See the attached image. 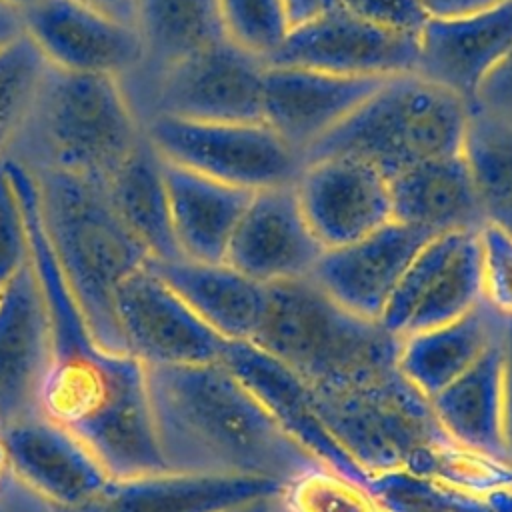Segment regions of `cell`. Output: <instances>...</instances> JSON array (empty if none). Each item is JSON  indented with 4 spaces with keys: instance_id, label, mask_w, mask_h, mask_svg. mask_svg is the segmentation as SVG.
I'll list each match as a JSON object with an SVG mask.
<instances>
[{
    "instance_id": "cell-1",
    "label": "cell",
    "mask_w": 512,
    "mask_h": 512,
    "mask_svg": "<svg viewBox=\"0 0 512 512\" xmlns=\"http://www.w3.org/2000/svg\"><path fill=\"white\" fill-rule=\"evenodd\" d=\"M6 166L22 204L30 262L50 316V360L38 412L74 434L110 478L164 472L152 428L146 366L128 352L104 348L92 336L50 250L30 172L12 158H6Z\"/></svg>"
},
{
    "instance_id": "cell-2",
    "label": "cell",
    "mask_w": 512,
    "mask_h": 512,
    "mask_svg": "<svg viewBox=\"0 0 512 512\" xmlns=\"http://www.w3.org/2000/svg\"><path fill=\"white\" fill-rule=\"evenodd\" d=\"M146 388L156 446L170 472L264 478L286 488L322 466L222 362L146 366Z\"/></svg>"
},
{
    "instance_id": "cell-3",
    "label": "cell",
    "mask_w": 512,
    "mask_h": 512,
    "mask_svg": "<svg viewBox=\"0 0 512 512\" xmlns=\"http://www.w3.org/2000/svg\"><path fill=\"white\" fill-rule=\"evenodd\" d=\"M312 394L322 420L366 476L402 470L478 494L512 488V466L454 442L396 364Z\"/></svg>"
},
{
    "instance_id": "cell-4",
    "label": "cell",
    "mask_w": 512,
    "mask_h": 512,
    "mask_svg": "<svg viewBox=\"0 0 512 512\" xmlns=\"http://www.w3.org/2000/svg\"><path fill=\"white\" fill-rule=\"evenodd\" d=\"M44 234L92 336L126 352L116 292L150 256L114 210L106 184L64 172H30Z\"/></svg>"
},
{
    "instance_id": "cell-5",
    "label": "cell",
    "mask_w": 512,
    "mask_h": 512,
    "mask_svg": "<svg viewBox=\"0 0 512 512\" xmlns=\"http://www.w3.org/2000/svg\"><path fill=\"white\" fill-rule=\"evenodd\" d=\"M144 140L120 80L44 68L6 158L106 184Z\"/></svg>"
},
{
    "instance_id": "cell-6",
    "label": "cell",
    "mask_w": 512,
    "mask_h": 512,
    "mask_svg": "<svg viewBox=\"0 0 512 512\" xmlns=\"http://www.w3.org/2000/svg\"><path fill=\"white\" fill-rule=\"evenodd\" d=\"M320 388L396 364L400 338L328 296L310 276L266 286L250 340Z\"/></svg>"
},
{
    "instance_id": "cell-7",
    "label": "cell",
    "mask_w": 512,
    "mask_h": 512,
    "mask_svg": "<svg viewBox=\"0 0 512 512\" xmlns=\"http://www.w3.org/2000/svg\"><path fill=\"white\" fill-rule=\"evenodd\" d=\"M470 106L418 74L388 78L304 154L348 156L388 180L420 162L462 154Z\"/></svg>"
},
{
    "instance_id": "cell-8",
    "label": "cell",
    "mask_w": 512,
    "mask_h": 512,
    "mask_svg": "<svg viewBox=\"0 0 512 512\" xmlns=\"http://www.w3.org/2000/svg\"><path fill=\"white\" fill-rule=\"evenodd\" d=\"M264 74L262 58L224 38L154 78L122 86L142 126L158 116L190 122H264Z\"/></svg>"
},
{
    "instance_id": "cell-9",
    "label": "cell",
    "mask_w": 512,
    "mask_h": 512,
    "mask_svg": "<svg viewBox=\"0 0 512 512\" xmlns=\"http://www.w3.org/2000/svg\"><path fill=\"white\" fill-rule=\"evenodd\" d=\"M144 134L164 160L248 192L292 186L304 168L302 152L266 122L158 116L144 122Z\"/></svg>"
},
{
    "instance_id": "cell-10",
    "label": "cell",
    "mask_w": 512,
    "mask_h": 512,
    "mask_svg": "<svg viewBox=\"0 0 512 512\" xmlns=\"http://www.w3.org/2000/svg\"><path fill=\"white\" fill-rule=\"evenodd\" d=\"M484 300L482 230L432 236L412 258L380 324L394 336L446 324Z\"/></svg>"
},
{
    "instance_id": "cell-11",
    "label": "cell",
    "mask_w": 512,
    "mask_h": 512,
    "mask_svg": "<svg viewBox=\"0 0 512 512\" xmlns=\"http://www.w3.org/2000/svg\"><path fill=\"white\" fill-rule=\"evenodd\" d=\"M116 320L126 352L144 366L220 362L226 344L148 262L118 288Z\"/></svg>"
},
{
    "instance_id": "cell-12",
    "label": "cell",
    "mask_w": 512,
    "mask_h": 512,
    "mask_svg": "<svg viewBox=\"0 0 512 512\" xmlns=\"http://www.w3.org/2000/svg\"><path fill=\"white\" fill-rule=\"evenodd\" d=\"M416 46L418 38L378 28L336 4L312 20L292 26L266 66L394 78L414 72Z\"/></svg>"
},
{
    "instance_id": "cell-13",
    "label": "cell",
    "mask_w": 512,
    "mask_h": 512,
    "mask_svg": "<svg viewBox=\"0 0 512 512\" xmlns=\"http://www.w3.org/2000/svg\"><path fill=\"white\" fill-rule=\"evenodd\" d=\"M24 36L48 66L126 80L142 62L134 24L80 0H36L22 10Z\"/></svg>"
},
{
    "instance_id": "cell-14",
    "label": "cell",
    "mask_w": 512,
    "mask_h": 512,
    "mask_svg": "<svg viewBox=\"0 0 512 512\" xmlns=\"http://www.w3.org/2000/svg\"><path fill=\"white\" fill-rule=\"evenodd\" d=\"M294 190L324 250L356 242L392 222L388 178L356 158L306 160Z\"/></svg>"
},
{
    "instance_id": "cell-15",
    "label": "cell",
    "mask_w": 512,
    "mask_h": 512,
    "mask_svg": "<svg viewBox=\"0 0 512 512\" xmlns=\"http://www.w3.org/2000/svg\"><path fill=\"white\" fill-rule=\"evenodd\" d=\"M220 362L250 390L270 418L322 466L366 486L368 476L322 420L310 384L250 340L226 342Z\"/></svg>"
},
{
    "instance_id": "cell-16",
    "label": "cell",
    "mask_w": 512,
    "mask_h": 512,
    "mask_svg": "<svg viewBox=\"0 0 512 512\" xmlns=\"http://www.w3.org/2000/svg\"><path fill=\"white\" fill-rule=\"evenodd\" d=\"M322 252L292 184L252 194L230 238L224 262L270 286L308 278Z\"/></svg>"
},
{
    "instance_id": "cell-17",
    "label": "cell",
    "mask_w": 512,
    "mask_h": 512,
    "mask_svg": "<svg viewBox=\"0 0 512 512\" xmlns=\"http://www.w3.org/2000/svg\"><path fill=\"white\" fill-rule=\"evenodd\" d=\"M510 48L512 0L452 18H428L418 34L414 74L470 106L484 78Z\"/></svg>"
},
{
    "instance_id": "cell-18",
    "label": "cell",
    "mask_w": 512,
    "mask_h": 512,
    "mask_svg": "<svg viewBox=\"0 0 512 512\" xmlns=\"http://www.w3.org/2000/svg\"><path fill=\"white\" fill-rule=\"evenodd\" d=\"M0 432L18 482L52 510L86 504L110 480L74 434L42 414L2 426Z\"/></svg>"
},
{
    "instance_id": "cell-19",
    "label": "cell",
    "mask_w": 512,
    "mask_h": 512,
    "mask_svg": "<svg viewBox=\"0 0 512 512\" xmlns=\"http://www.w3.org/2000/svg\"><path fill=\"white\" fill-rule=\"evenodd\" d=\"M50 360V316L32 262L0 290V428L40 414Z\"/></svg>"
},
{
    "instance_id": "cell-20",
    "label": "cell",
    "mask_w": 512,
    "mask_h": 512,
    "mask_svg": "<svg viewBox=\"0 0 512 512\" xmlns=\"http://www.w3.org/2000/svg\"><path fill=\"white\" fill-rule=\"evenodd\" d=\"M432 236L400 222L322 252L310 278L344 308L378 320L416 252Z\"/></svg>"
},
{
    "instance_id": "cell-21",
    "label": "cell",
    "mask_w": 512,
    "mask_h": 512,
    "mask_svg": "<svg viewBox=\"0 0 512 512\" xmlns=\"http://www.w3.org/2000/svg\"><path fill=\"white\" fill-rule=\"evenodd\" d=\"M386 80L266 66L264 122L304 156L308 148L344 122Z\"/></svg>"
},
{
    "instance_id": "cell-22",
    "label": "cell",
    "mask_w": 512,
    "mask_h": 512,
    "mask_svg": "<svg viewBox=\"0 0 512 512\" xmlns=\"http://www.w3.org/2000/svg\"><path fill=\"white\" fill-rule=\"evenodd\" d=\"M284 486L264 478L152 472L110 478L86 504L52 512H236L278 498Z\"/></svg>"
},
{
    "instance_id": "cell-23",
    "label": "cell",
    "mask_w": 512,
    "mask_h": 512,
    "mask_svg": "<svg viewBox=\"0 0 512 512\" xmlns=\"http://www.w3.org/2000/svg\"><path fill=\"white\" fill-rule=\"evenodd\" d=\"M158 278L226 342L252 340L266 306V286L226 262L148 260Z\"/></svg>"
},
{
    "instance_id": "cell-24",
    "label": "cell",
    "mask_w": 512,
    "mask_h": 512,
    "mask_svg": "<svg viewBox=\"0 0 512 512\" xmlns=\"http://www.w3.org/2000/svg\"><path fill=\"white\" fill-rule=\"evenodd\" d=\"M392 220L430 236L486 226L462 154L432 158L388 180Z\"/></svg>"
},
{
    "instance_id": "cell-25",
    "label": "cell",
    "mask_w": 512,
    "mask_h": 512,
    "mask_svg": "<svg viewBox=\"0 0 512 512\" xmlns=\"http://www.w3.org/2000/svg\"><path fill=\"white\" fill-rule=\"evenodd\" d=\"M170 222L182 258L224 262L230 238L254 192L164 160Z\"/></svg>"
},
{
    "instance_id": "cell-26",
    "label": "cell",
    "mask_w": 512,
    "mask_h": 512,
    "mask_svg": "<svg viewBox=\"0 0 512 512\" xmlns=\"http://www.w3.org/2000/svg\"><path fill=\"white\" fill-rule=\"evenodd\" d=\"M504 316L486 300L466 314L400 338L396 366L428 400L466 372L500 336Z\"/></svg>"
},
{
    "instance_id": "cell-27",
    "label": "cell",
    "mask_w": 512,
    "mask_h": 512,
    "mask_svg": "<svg viewBox=\"0 0 512 512\" xmlns=\"http://www.w3.org/2000/svg\"><path fill=\"white\" fill-rule=\"evenodd\" d=\"M430 406L454 442L508 462L504 448V354L500 336L466 372L432 396Z\"/></svg>"
},
{
    "instance_id": "cell-28",
    "label": "cell",
    "mask_w": 512,
    "mask_h": 512,
    "mask_svg": "<svg viewBox=\"0 0 512 512\" xmlns=\"http://www.w3.org/2000/svg\"><path fill=\"white\" fill-rule=\"evenodd\" d=\"M142 62L122 82L148 80L226 38L218 0H136Z\"/></svg>"
},
{
    "instance_id": "cell-29",
    "label": "cell",
    "mask_w": 512,
    "mask_h": 512,
    "mask_svg": "<svg viewBox=\"0 0 512 512\" xmlns=\"http://www.w3.org/2000/svg\"><path fill=\"white\" fill-rule=\"evenodd\" d=\"M106 190L114 210L146 248L150 260L182 258L170 222L164 158L148 142L146 134L106 182Z\"/></svg>"
},
{
    "instance_id": "cell-30",
    "label": "cell",
    "mask_w": 512,
    "mask_h": 512,
    "mask_svg": "<svg viewBox=\"0 0 512 512\" xmlns=\"http://www.w3.org/2000/svg\"><path fill=\"white\" fill-rule=\"evenodd\" d=\"M462 156L486 226L512 236V120L470 106Z\"/></svg>"
},
{
    "instance_id": "cell-31",
    "label": "cell",
    "mask_w": 512,
    "mask_h": 512,
    "mask_svg": "<svg viewBox=\"0 0 512 512\" xmlns=\"http://www.w3.org/2000/svg\"><path fill=\"white\" fill-rule=\"evenodd\" d=\"M366 490L382 512H512V488L478 494L402 470L370 474Z\"/></svg>"
},
{
    "instance_id": "cell-32",
    "label": "cell",
    "mask_w": 512,
    "mask_h": 512,
    "mask_svg": "<svg viewBox=\"0 0 512 512\" xmlns=\"http://www.w3.org/2000/svg\"><path fill=\"white\" fill-rule=\"evenodd\" d=\"M44 68L42 54L26 36L0 54V160L10 152Z\"/></svg>"
},
{
    "instance_id": "cell-33",
    "label": "cell",
    "mask_w": 512,
    "mask_h": 512,
    "mask_svg": "<svg viewBox=\"0 0 512 512\" xmlns=\"http://www.w3.org/2000/svg\"><path fill=\"white\" fill-rule=\"evenodd\" d=\"M218 8L226 38L264 64L292 28L284 0H218Z\"/></svg>"
},
{
    "instance_id": "cell-34",
    "label": "cell",
    "mask_w": 512,
    "mask_h": 512,
    "mask_svg": "<svg viewBox=\"0 0 512 512\" xmlns=\"http://www.w3.org/2000/svg\"><path fill=\"white\" fill-rule=\"evenodd\" d=\"M288 512H382L364 484L330 468H314L280 494Z\"/></svg>"
},
{
    "instance_id": "cell-35",
    "label": "cell",
    "mask_w": 512,
    "mask_h": 512,
    "mask_svg": "<svg viewBox=\"0 0 512 512\" xmlns=\"http://www.w3.org/2000/svg\"><path fill=\"white\" fill-rule=\"evenodd\" d=\"M30 262L26 220L6 158L0 160V286Z\"/></svg>"
},
{
    "instance_id": "cell-36",
    "label": "cell",
    "mask_w": 512,
    "mask_h": 512,
    "mask_svg": "<svg viewBox=\"0 0 512 512\" xmlns=\"http://www.w3.org/2000/svg\"><path fill=\"white\" fill-rule=\"evenodd\" d=\"M484 300L502 316H512V236L494 226L482 228Z\"/></svg>"
},
{
    "instance_id": "cell-37",
    "label": "cell",
    "mask_w": 512,
    "mask_h": 512,
    "mask_svg": "<svg viewBox=\"0 0 512 512\" xmlns=\"http://www.w3.org/2000/svg\"><path fill=\"white\" fill-rule=\"evenodd\" d=\"M338 6L378 28L418 38L428 14L418 0H338Z\"/></svg>"
},
{
    "instance_id": "cell-38",
    "label": "cell",
    "mask_w": 512,
    "mask_h": 512,
    "mask_svg": "<svg viewBox=\"0 0 512 512\" xmlns=\"http://www.w3.org/2000/svg\"><path fill=\"white\" fill-rule=\"evenodd\" d=\"M470 106L512 120V48L484 78Z\"/></svg>"
},
{
    "instance_id": "cell-39",
    "label": "cell",
    "mask_w": 512,
    "mask_h": 512,
    "mask_svg": "<svg viewBox=\"0 0 512 512\" xmlns=\"http://www.w3.org/2000/svg\"><path fill=\"white\" fill-rule=\"evenodd\" d=\"M500 340L504 354V448L512 466V316H504Z\"/></svg>"
},
{
    "instance_id": "cell-40",
    "label": "cell",
    "mask_w": 512,
    "mask_h": 512,
    "mask_svg": "<svg viewBox=\"0 0 512 512\" xmlns=\"http://www.w3.org/2000/svg\"><path fill=\"white\" fill-rule=\"evenodd\" d=\"M500 0H418L428 18H452L488 8Z\"/></svg>"
},
{
    "instance_id": "cell-41",
    "label": "cell",
    "mask_w": 512,
    "mask_h": 512,
    "mask_svg": "<svg viewBox=\"0 0 512 512\" xmlns=\"http://www.w3.org/2000/svg\"><path fill=\"white\" fill-rule=\"evenodd\" d=\"M24 38L22 8L0 0V54Z\"/></svg>"
},
{
    "instance_id": "cell-42",
    "label": "cell",
    "mask_w": 512,
    "mask_h": 512,
    "mask_svg": "<svg viewBox=\"0 0 512 512\" xmlns=\"http://www.w3.org/2000/svg\"><path fill=\"white\" fill-rule=\"evenodd\" d=\"M338 0H284L290 26H298L302 22H308L322 12L336 6Z\"/></svg>"
},
{
    "instance_id": "cell-43",
    "label": "cell",
    "mask_w": 512,
    "mask_h": 512,
    "mask_svg": "<svg viewBox=\"0 0 512 512\" xmlns=\"http://www.w3.org/2000/svg\"><path fill=\"white\" fill-rule=\"evenodd\" d=\"M116 20L134 24L136 18V0H80Z\"/></svg>"
},
{
    "instance_id": "cell-44",
    "label": "cell",
    "mask_w": 512,
    "mask_h": 512,
    "mask_svg": "<svg viewBox=\"0 0 512 512\" xmlns=\"http://www.w3.org/2000/svg\"><path fill=\"white\" fill-rule=\"evenodd\" d=\"M266 512H288V508L282 504V500H280V496H278V498L268 500V504H266Z\"/></svg>"
},
{
    "instance_id": "cell-45",
    "label": "cell",
    "mask_w": 512,
    "mask_h": 512,
    "mask_svg": "<svg viewBox=\"0 0 512 512\" xmlns=\"http://www.w3.org/2000/svg\"><path fill=\"white\" fill-rule=\"evenodd\" d=\"M270 500H272V498H270ZM266 504H268V500H262V502L244 506V508H240V510H236V512H266Z\"/></svg>"
},
{
    "instance_id": "cell-46",
    "label": "cell",
    "mask_w": 512,
    "mask_h": 512,
    "mask_svg": "<svg viewBox=\"0 0 512 512\" xmlns=\"http://www.w3.org/2000/svg\"><path fill=\"white\" fill-rule=\"evenodd\" d=\"M6 2H10V4H14V6H18V8H26V6H30L32 2H36V0H6Z\"/></svg>"
},
{
    "instance_id": "cell-47",
    "label": "cell",
    "mask_w": 512,
    "mask_h": 512,
    "mask_svg": "<svg viewBox=\"0 0 512 512\" xmlns=\"http://www.w3.org/2000/svg\"><path fill=\"white\" fill-rule=\"evenodd\" d=\"M0 290H2V286H0Z\"/></svg>"
}]
</instances>
